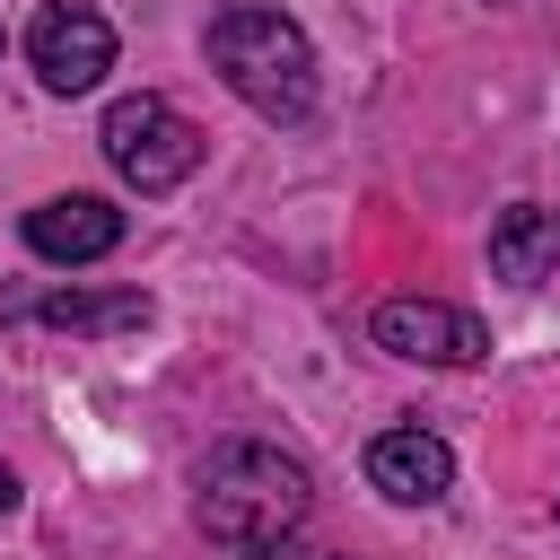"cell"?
<instances>
[{
	"instance_id": "8992f818",
	"label": "cell",
	"mask_w": 560,
	"mask_h": 560,
	"mask_svg": "<svg viewBox=\"0 0 560 560\" xmlns=\"http://www.w3.org/2000/svg\"><path fill=\"white\" fill-rule=\"evenodd\" d=\"M26 245L44 262H105L122 245V210L105 192H52V201L26 210Z\"/></svg>"
},
{
	"instance_id": "ba28073f",
	"label": "cell",
	"mask_w": 560,
	"mask_h": 560,
	"mask_svg": "<svg viewBox=\"0 0 560 560\" xmlns=\"http://www.w3.org/2000/svg\"><path fill=\"white\" fill-rule=\"evenodd\" d=\"M551 262H560V210L551 201H508L490 219V271L508 289H534Z\"/></svg>"
},
{
	"instance_id": "30bf717a",
	"label": "cell",
	"mask_w": 560,
	"mask_h": 560,
	"mask_svg": "<svg viewBox=\"0 0 560 560\" xmlns=\"http://www.w3.org/2000/svg\"><path fill=\"white\" fill-rule=\"evenodd\" d=\"M236 560H341V551H306V542H262V551H236Z\"/></svg>"
},
{
	"instance_id": "9c48e42d",
	"label": "cell",
	"mask_w": 560,
	"mask_h": 560,
	"mask_svg": "<svg viewBox=\"0 0 560 560\" xmlns=\"http://www.w3.org/2000/svg\"><path fill=\"white\" fill-rule=\"evenodd\" d=\"M52 332H140L158 306H149V289H61V298H44L35 306Z\"/></svg>"
},
{
	"instance_id": "6da1fadb",
	"label": "cell",
	"mask_w": 560,
	"mask_h": 560,
	"mask_svg": "<svg viewBox=\"0 0 560 560\" xmlns=\"http://www.w3.org/2000/svg\"><path fill=\"white\" fill-rule=\"evenodd\" d=\"M315 508V481L289 446L271 438H228L201 455L192 472V525L219 542V551H262V542H289Z\"/></svg>"
},
{
	"instance_id": "7a4b0ae2",
	"label": "cell",
	"mask_w": 560,
	"mask_h": 560,
	"mask_svg": "<svg viewBox=\"0 0 560 560\" xmlns=\"http://www.w3.org/2000/svg\"><path fill=\"white\" fill-rule=\"evenodd\" d=\"M201 52H210V70H219L262 122H306V114H315V44H306L298 18H280V9H262V0H236V9L210 18Z\"/></svg>"
},
{
	"instance_id": "3957f363",
	"label": "cell",
	"mask_w": 560,
	"mask_h": 560,
	"mask_svg": "<svg viewBox=\"0 0 560 560\" xmlns=\"http://www.w3.org/2000/svg\"><path fill=\"white\" fill-rule=\"evenodd\" d=\"M96 140H105V158H114V175L131 192H175L201 166V122L175 114L166 96H149V88L140 96H114L105 122H96Z\"/></svg>"
},
{
	"instance_id": "52a82bcc",
	"label": "cell",
	"mask_w": 560,
	"mask_h": 560,
	"mask_svg": "<svg viewBox=\"0 0 560 560\" xmlns=\"http://www.w3.org/2000/svg\"><path fill=\"white\" fill-rule=\"evenodd\" d=\"M368 481L394 508H438L455 490V446L429 429H385V438H368Z\"/></svg>"
},
{
	"instance_id": "277c9868",
	"label": "cell",
	"mask_w": 560,
	"mask_h": 560,
	"mask_svg": "<svg viewBox=\"0 0 560 560\" xmlns=\"http://www.w3.org/2000/svg\"><path fill=\"white\" fill-rule=\"evenodd\" d=\"M26 61L52 96H88L105 70H114V26L88 9V0H44L26 18Z\"/></svg>"
},
{
	"instance_id": "8fae6325",
	"label": "cell",
	"mask_w": 560,
	"mask_h": 560,
	"mask_svg": "<svg viewBox=\"0 0 560 560\" xmlns=\"http://www.w3.org/2000/svg\"><path fill=\"white\" fill-rule=\"evenodd\" d=\"M9 508H18V472L0 464V516H9Z\"/></svg>"
},
{
	"instance_id": "5b68a950",
	"label": "cell",
	"mask_w": 560,
	"mask_h": 560,
	"mask_svg": "<svg viewBox=\"0 0 560 560\" xmlns=\"http://www.w3.org/2000/svg\"><path fill=\"white\" fill-rule=\"evenodd\" d=\"M368 332H376V350L420 359V368H472V359H490V332L464 306H446V298H385L368 315Z\"/></svg>"
}]
</instances>
